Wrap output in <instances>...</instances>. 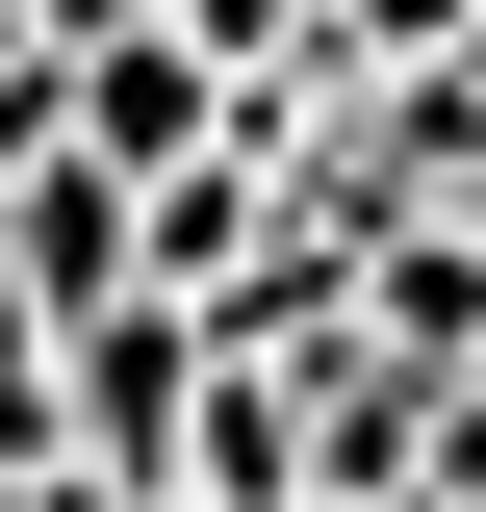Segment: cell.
Returning <instances> with one entry per match:
<instances>
[{"instance_id":"cell-1","label":"cell","mask_w":486,"mask_h":512,"mask_svg":"<svg viewBox=\"0 0 486 512\" xmlns=\"http://www.w3.org/2000/svg\"><path fill=\"white\" fill-rule=\"evenodd\" d=\"M0 308H26V333L128 308V180H77V154H26V180H0Z\"/></svg>"},{"instance_id":"cell-2","label":"cell","mask_w":486,"mask_h":512,"mask_svg":"<svg viewBox=\"0 0 486 512\" xmlns=\"http://www.w3.org/2000/svg\"><path fill=\"white\" fill-rule=\"evenodd\" d=\"M0 26H26V52L77 77V52H154V26H180V0H0Z\"/></svg>"}]
</instances>
